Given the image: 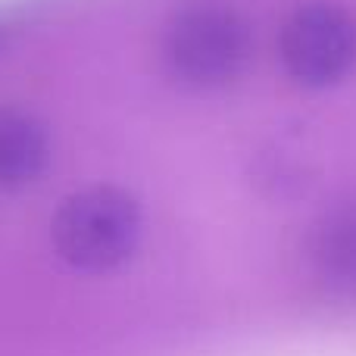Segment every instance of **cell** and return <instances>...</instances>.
<instances>
[{
	"label": "cell",
	"mask_w": 356,
	"mask_h": 356,
	"mask_svg": "<svg viewBox=\"0 0 356 356\" xmlns=\"http://www.w3.org/2000/svg\"><path fill=\"white\" fill-rule=\"evenodd\" d=\"M316 263L334 288L356 294V209L325 222L316 241Z\"/></svg>",
	"instance_id": "cell-5"
},
{
	"label": "cell",
	"mask_w": 356,
	"mask_h": 356,
	"mask_svg": "<svg viewBox=\"0 0 356 356\" xmlns=\"http://www.w3.org/2000/svg\"><path fill=\"white\" fill-rule=\"evenodd\" d=\"M50 163V138L38 116L25 110H0V191L38 181Z\"/></svg>",
	"instance_id": "cell-4"
},
{
	"label": "cell",
	"mask_w": 356,
	"mask_h": 356,
	"mask_svg": "<svg viewBox=\"0 0 356 356\" xmlns=\"http://www.w3.org/2000/svg\"><path fill=\"white\" fill-rule=\"evenodd\" d=\"M50 238L63 263L79 272L122 266L141 241V207L122 188L91 184L63 200L50 222Z\"/></svg>",
	"instance_id": "cell-1"
},
{
	"label": "cell",
	"mask_w": 356,
	"mask_h": 356,
	"mask_svg": "<svg viewBox=\"0 0 356 356\" xmlns=\"http://www.w3.org/2000/svg\"><path fill=\"white\" fill-rule=\"evenodd\" d=\"M278 54L294 81L328 88L356 66V19L334 3H307L282 29Z\"/></svg>",
	"instance_id": "cell-3"
},
{
	"label": "cell",
	"mask_w": 356,
	"mask_h": 356,
	"mask_svg": "<svg viewBox=\"0 0 356 356\" xmlns=\"http://www.w3.org/2000/svg\"><path fill=\"white\" fill-rule=\"evenodd\" d=\"M163 56L178 81L219 88L238 79L250 60V25L228 3H191L169 19Z\"/></svg>",
	"instance_id": "cell-2"
}]
</instances>
